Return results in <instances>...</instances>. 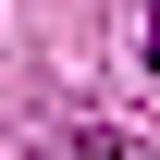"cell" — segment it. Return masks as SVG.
<instances>
[{
	"instance_id": "1",
	"label": "cell",
	"mask_w": 160,
	"mask_h": 160,
	"mask_svg": "<svg viewBox=\"0 0 160 160\" xmlns=\"http://www.w3.org/2000/svg\"><path fill=\"white\" fill-rule=\"evenodd\" d=\"M49 160H123V136H111V123H62V136H49Z\"/></svg>"
},
{
	"instance_id": "2",
	"label": "cell",
	"mask_w": 160,
	"mask_h": 160,
	"mask_svg": "<svg viewBox=\"0 0 160 160\" xmlns=\"http://www.w3.org/2000/svg\"><path fill=\"white\" fill-rule=\"evenodd\" d=\"M148 86H160V0H148Z\"/></svg>"
}]
</instances>
